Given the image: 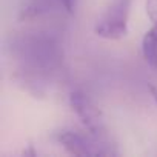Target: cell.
I'll return each instance as SVG.
<instances>
[{
	"instance_id": "52a82bcc",
	"label": "cell",
	"mask_w": 157,
	"mask_h": 157,
	"mask_svg": "<svg viewBox=\"0 0 157 157\" xmlns=\"http://www.w3.org/2000/svg\"><path fill=\"white\" fill-rule=\"evenodd\" d=\"M59 5H60V10H63L65 13L68 14H72L75 11V6H77V0H57Z\"/></svg>"
},
{
	"instance_id": "3957f363",
	"label": "cell",
	"mask_w": 157,
	"mask_h": 157,
	"mask_svg": "<svg viewBox=\"0 0 157 157\" xmlns=\"http://www.w3.org/2000/svg\"><path fill=\"white\" fill-rule=\"evenodd\" d=\"M57 142L72 155H116L117 151L109 146L106 139L93 136L91 132L83 134L71 129H63L56 136Z\"/></svg>"
},
{
	"instance_id": "5b68a950",
	"label": "cell",
	"mask_w": 157,
	"mask_h": 157,
	"mask_svg": "<svg viewBox=\"0 0 157 157\" xmlns=\"http://www.w3.org/2000/svg\"><path fill=\"white\" fill-rule=\"evenodd\" d=\"M142 54L145 62L151 68H157V26H152L145 33L142 39Z\"/></svg>"
},
{
	"instance_id": "277c9868",
	"label": "cell",
	"mask_w": 157,
	"mask_h": 157,
	"mask_svg": "<svg viewBox=\"0 0 157 157\" xmlns=\"http://www.w3.org/2000/svg\"><path fill=\"white\" fill-rule=\"evenodd\" d=\"M69 106L77 114L83 128L96 137L106 139V125L102 111L93 102V99L80 90L69 93Z\"/></svg>"
},
{
	"instance_id": "7a4b0ae2",
	"label": "cell",
	"mask_w": 157,
	"mask_h": 157,
	"mask_svg": "<svg viewBox=\"0 0 157 157\" xmlns=\"http://www.w3.org/2000/svg\"><path fill=\"white\" fill-rule=\"evenodd\" d=\"M131 0H111L94 25V34L106 40H119L128 34Z\"/></svg>"
},
{
	"instance_id": "8992f818",
	"label": "cell",
	"mask_w": 157,
	"mask_h": 157,
	"mask_svg": "<svg viewBox=\"0 0 157 157\" xmlns=\"http://www.w3.org/2000/svg\"><path fill=\"white\" fill-rule=\"evenodd\" d=\"M145 11L152 26H157V0H145Z\"/></svg>"
},
{
	"instance_id": "6da1fadb",
	"label": "cell",
	"mask_w": 157,
	"mask_h": 157,
	"mask_svg": "<svg viewBox=\"0 0 157 157\" xmlns=\"http://www.w3.org/2000/svg\"><path fill=\"white\" fill-rule=\"evenodd\" d=\"M11 54L19 63L22 82L40 93L54 80L62 66V46L49 33H26L14 39Z\"/></svg>"
},
{
	"instance_id": "ba28073f",
	"label": "cell",
	"mask_w": 157,
	"mask_h": 157,
	"mask_svg": "<svg viewBox=\"0 0 157 157\" xmlns=\"http://www.w3.org/2000/svg\"><path fill=\"white\" fill-rule=\"evenodd\" d=\"M148 91L151 94V99L154 100V103L157 105V88L152 85V83H148Z\"/></svg>"
}]
</instances>
